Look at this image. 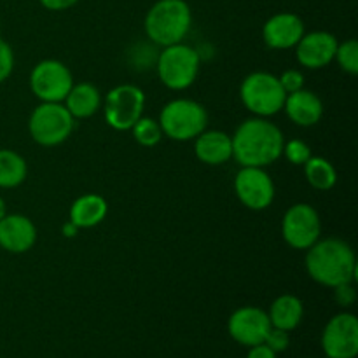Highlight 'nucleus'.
Returning a JSON list of instances; mask_svg holds the SVG:
<instances>
[{"mask_svg":"<svg viewBox=\"0 0 358 358\" xmlns=\"http://www.w3.org/2000/svg\"><path fill=\"white\" fill-rule=\"evenodd\" d=\"M334 290V299L336 303L341 308H350L352 304H355L357 301V290L352 283H343V285H338Z\"/></svg>","mask_w":358,"mask_h":358,"instance_id":"obj_30","label":"nucleus"},{"mask_svg":"<svg viewBox=\"0 0 358 358\" xmlns=\"http://www.w3.org/2000/svg\"><path fill=\"white\" fill-rule=\"evenodd\" d=\"M306 34V24L303 17L296 13H276L262 27V38L269 49L287 51L296 48L301 37Z\"/></svg>","mask_w":358,"mask_h":358,"instance_id":"obj_15","label":"nucleus"},{"mask_svg":"<svg viewBox=\"0 0 358 358\" xmlns=\"http://www.w3.org/2000/svg\"><path fill=\"white\" fill-rule=\"evenodd\" d=\"M283 110H285L287 117L296 126L311 128V126H317L322 121L324 103H322L320 96L317 93L303 87V90L287 94Z\"/></svg>","mask_w":358,"mask_h":358,"instance_id":"obj_17","label":"nucleus"},{"mask_svg":"<svg viewBox=\"0 0 358 358\" xmlns=\"http://www.w3.org/2000/svg\"><path fill=\"white\" fill-rule=\"evenodd\" d=\"M304 266L308 276L327 289L352 283L357 278L355 252L341 238H325L311 245L306 250Z\"/></svg>","mask_w":358,"mask_h":358,"instance_id":"obj_2","label":"nucleus"},{"mask_svg":"<svg viewBox=\"0 0 358 358\" xmlns=\"http://www.w3.org/2000/svg\"><path fill=\"white\" fill-rule=\"evenodd\" d=\"M304 177H306L308 184L315 189V191L327 192L334 189L336 182H338V171H336L334 164L329 159L322 156H311L306 163L303 164Z\"/></svg>","mask_w":358,"mask_h":358,"instance_id":"obj_23","label":"nucleus"},{"mask_svg":"<svg viewBox=\"0 0 358 358\" xmlns=\"http://www.w3.org/2000/svg\"><path fill=\"white\" fill-rule=\"evenodd\" d=\"M201 56L192 45L178 42L166 45L156 58L157 77L171 91H184L198 79Z\"/></svg>","mask_w":358,"mask_h":358,"instance_id":"obj_6","label":"nucleus"},{"mask_svg":"<svg viewBox=\"0 0 358 358\" xmlns=\"http://www.w3.org/2000/svg\"><path fill=\"white\" fill-rule=\"evenodd\" d=\"M334 62H338L339 69L350 76L358 73V42L355 38H348L345 42H339L336 49Z\"/></svg>","mask_w":358,"mask_h":358,"instance_id":"obj_25","label":"nucleus"},{"mask_svg":"<svg viewBox=\"0 0 358 358\" xmlns=\"http://www.w3.org/2000/svg\"><path fill=\"white\" fill-rule=\"evenodd\" d=\"M271 327L292 332L299 327L304 317V304L294 294H282L271 303L268 311Z\"/></svg>","mask_w":358,"mask_h":358,"instance_id":"obj_21","label":"nucleus"},{"mask_svg":"<svg viewBox=\"0 0 358 358\" xmlns=\"http://www.w3.org/2000/svg\"><path fill=\"white\" fill-rule=\"evenodd\" d=\"M108 213L107 199L96 192H86L72 203L69 220L77 229H91L100 226Z\"/></svg>","mask_w":358,"mask_h":358,"instance_id":"obj_19","label":"nucleus"},{"mask_svg":"<svg viewBox=\"0 0 358 358\" xmlns=\"http://www.w3.org/2000/svg\"><path fill=\"white\" fill-rule=\"evenodd\" d=\"M73 86V76L59 59H42L30 72V90L45 103H63Z\"/></svg>","mask_w":358,"mask_h":358,"instance_id":"obj_9","label":"nucleus"},{"mask_svg":"<svg viewBox=\"0 0 358 358\" xmlns=\"http://www.w3.org/2000/svg\"><path fill=\"white\" fill-rule=\"evenodd\" d=\"M73 128L76 119L63 103L41 101V105H37L28 117V133L31 140L42 147L62 145L70 138Z\"/></svg>","mask_w":358,"mask_h":358,"instance_id":"obj_7","label":"nucleus"},{"mask_svg":"<svg viewBox=\"0 0 358 358\" xmlns=\"http://www.w3.org/2000/svg\"><path fill=\"white\" fill-rule=\"evenodd\" d=\"M280 84L285 90V93H294V91H299L304 87V73L299 69H289L278 77Z\"/></svg>","mask_w":358,"mask_h":358,"instance_id":"obj_29","label":"nucleus"},{"mask_svg":"<svg viewBox=\"0 0 358 358\" xmlns=\"http://www.w3.org/2000/svg\"><path fill=\"white\" fill-rule=\"evenodd\" d=\"M163 135L175 142H191L208 126L205 105L191 98H175L161 108L159 119Z\"/></svg>","mask_w":358,"mask_h":358,"instance_id":"obj_4","label":"nucleus"},{"mask_svg":"<svg viewBox=\"0 0 358 358\" xmlns=\"http://www.w3.org/2000/svg\"><path fill=\"white\" fill-rule=\"evenodd\" d=\"M339 41L334 34L325 30L308 31L297 42L296 59L301 66L308 70H320L334 62L336 49Z\"/></svg>","mask_w":358,"mask_h":358,"instance_id":"obj_14","label":"nucleus"},{"mask_svg":"<svg viewBox=\"0 0 358 358\" xmlns=\"http://www.w3.org/2000/svg\"><path fill=\"white\" fill-rule=\"evenodd\" d=\"M247 358H276V353L262 343V345L250 346V348H248Z\"/></svg>","mask_w":358,"mask_h":358,"instance_id":"obj_32","label":"nucleus"},{"mask_svg":"<svg viewBox=\"0 0 358 358\" xmlns=\"http://www.w3.org/2000/svg\"><path fill=\"white\" fill-rule=\"evenodd\" d=\"M129 131L133 133V138H135V142L138 145L149 147V149L150 147H156L164 136L159 122L152 117H143V115L133 124V128Z\"/></svg>","mask_w":358,"mask_h":358,"instance_id":"obj_24","label":"nucleus"},{"mask_svg":"<svg viewBox=\"0 0 358 358\" xmlns=\"http://www.w3.org/2000/svg\"><path fill=\"white\" fill-rule=\"evenodd\" d=\"M14 70V51L3 38H0V84L6 83Z\"/></svg>","mask_w":358,"mask_h":358,"instance_id":"obj_28","label":"nucleus"},{"mask_svg":"<svg viewBox=\"0 0 358 358\" xmlns=\"http://www.w3.org/2000/svg\"><path fill=\"white\" fill-rule=\"evenodd\" d=\"M105 122L115 131H129L143 115L145 93L135 84H119L112 87L105 96L103 103Z\"/></svg>","mask_w":358,"mask_h":358,"instance_id":"obj_8","label":"nucleus"},{"mask_svg":"<svg viewBox=\"0 0 358 358\" xmlns=\"http://www.w3.org/2000/svg\"><path fill=\"white\" fill-rule=\"evenodd\" d=\"M191 27L192 10L185 0H156L143 20L147 38L161 48L184 42Z\"/></svg>","mask_w":358,"mask_h":358,"instance_id":"obj_3","label":"nucleus"},{"mask_svg":"<svg viewBox=\"0 0 358 358\" xmlns=\"http://www.w3.org/2000/svg\"><path fill=\"white\" fill-rule=\"evenodd\" d=\"M233 140V157L240 166L268 168L282 157V129L266 117H250L236 128Z\"/></svg>","mask_w":358,"mask_h":358,"instance_id":"obj_1","label":"nucleus"},{"mask_svg":"<svg viewBox=\"0 0 358 358\" xmlns=\"http://www.w3.org/2000/svg\"><path fill=\"white\" fill-rule=\"evenodd\" d=\"M101 93L94 84L91 83H73L69 94L63 100L66 110L72 114L73 119H87L96 114L101 108Z\"/></svg>","mask_w":358,"mask_h":358,"instance_id":"obj_20","label":"nucleus"},{"mask_svg":"<svg viewBox=\"0 0 358 358\" xmlns=\"http://www.w3.org/2000/svg\"><path fill=\"white\" fill-rule=\"evenodd\" d=\"M62 233H63V236H66V238H73V236H76L77 233H79V229H77V227L73 226V224L70 222V220H69V222H66L65 226L62 227Z\"/></svg>","mask_w":358,"mask_h":358,"instance_id":"obj_33","label":"nucleus"},{"mask_svg":"<svg viewBox=\"0 0 358 358\" xmlns=\"http://www.w3.org/2000/svg\"><path fill=\"white\" fill-rule=\"evenodd\" d=\"M285 98L287 93L280 84L278 76L271 72H252L240 84L241 103L255 117L269 119L282 112Z\"/></svg>","mask_w":358,"mask_h":358,"instance_id":"obj_5","label":"nucleus"},{"mask_svg":"<svg viewBox=\"0 0 358 358\" xmlns=\"http://www.w3.org/2000/svg\"><path fill=\"white\" fill-rule=\"evenodd\" d=\"M28 164L20 152L0 149V189H14L27 180Z\"/></svg>","mask_w":358,"mask_h":358,"instance_id":"obj_22","label":"nucleus"},{"mask_svg":"<svg viewBox=\"0 0 358 358\" xmlns=\"http://www.w3.org/2000/svg\"><path fill=\"white\" fill-rule=\"evenodd\" d=\"M264 345L268 346V348H271L276 355H278V353H283L290 346V332L271 327V331L266 336Z\"/></svg>","mask_w":358,"mask_h":358,"instance_id":"obj_27","label":"nucleus"},{"mask_svg":"<svg viewBox=\"0 0 358 358\" xmlns=\"http://www.w3.org/2000/svg\"><path fill=\"white\" fill-rule=\"evenodd\" d=\"M322 234V220L310 203H296L282 219V238L294 250H304L317 243Z\"/></svg>","mask_w":358,"mask_h":358,"instance_id":"obj_10","label":"nucleus"},{"mask_svg":"<svg viewBox=\"0 0 358 358\" xmlns=\"http://www.w3.org/2000/svg\"><path fill=\"white\" fill-rule=\"evenodd\" d=\"M234 192L243 206L262 212L273 205L276 196L275 182L266 168L241 166L234 177Z\"/></svg>","mask_w":358,"mask_h":358,"instance_id":"obj_11","label":"nucleus"},{"mask_svg":"<svg viewBox=\"0 0 358 358\" xmlns=\"http://www.w3.org/2000/svg\"><path fill=\"white\" fill-rule=\"evenodd\" d=\"M6 215H7V205L6 201H3L2 196H0V220H2Z\"/></svg>","mask_w":358,"mask_h":358,"instance_id":"obj_34","label":"nucleus"},{"mask_svg":"<svg viewBox=\"0 0 358 358\" xmlns=\"http://www.w3.org/2000/svg\"><path fill=\"white\" fill-rule=\"evenodd\" d=\"M269 331H271V322L268 311L257 306L238 308L227 320V332L231 339L247 348L262 345Z\"/></svg>","mask_w":358,"mask_h":358,"instance_id":"obj_13","label":"nucleus"},{"mask_svg":"<svg viewBox=\"0 0 358 358\" xmlns=\"http://www.w3.org/2000/svg\"><path fill=\"white\" fill-rule=\"evenodd\" d=\"M322 350L327 358L358 355V318L350 311L334 315L322 331Z\"/></svg>","mask_w":358,"mask_h":358,"instance_id":"obj_12","label":"nucleus"},{"mask_svg":"<svg viewBox=\"0 0 358 358\" xmlns=\"http://www.w3.org/2000/svg\"><path fill=\"white\" fill-rule=\"evenodd\" d=\"M37 241V227L34 220L21 213H7L0 220V248L9 254H24Z\"/></svg>","mask_w":358,"mask_h":358,"instance_id":"obj_16","label":"nucleus"},{"mask_svg":"<svg viewBox=\"0 0 358 358\" xmlns=\"http://www.w3.org/2000/svg\"><path fill=\"white\" fill-rule=\"evenodd\" d=\"M282 156H285V159L294 166H303L313 154H311V147L304 140L292 138L283 143Z\"/></svg>","mask_w":358,"mask_h":358,"instance_id":"obj_26","label":"nucleus"},{"mask_svg":"<svg viewBox=\"0 0 358 358\" xmlns=\"http://www.w3.org/2000/svg\"><path fill=\"white\" fill-rule=\"evenodd\" d=\"M194 154L203 164L220 166L233 159V140L220 129H205L194 138Z\"/></svg>","mask_w":358,"mask_h":358,"instance_id":"obj_18","label":"nucleus"},{"mask_svg":"<svg viewBox=\"0 0 358 358\" xmlns=\"http://www.w3.org/2000/svg\"><path fill=\"white\" fill-rule=\"evenodd\" d=\"M38 2H41L44 9L52 10V13H62V10L72 9L80 0H38Z\"/></svg>","mask_w":358,"mask_h":358,"instance_id":"obj_31","label":"nucleus"}]
</instances>
